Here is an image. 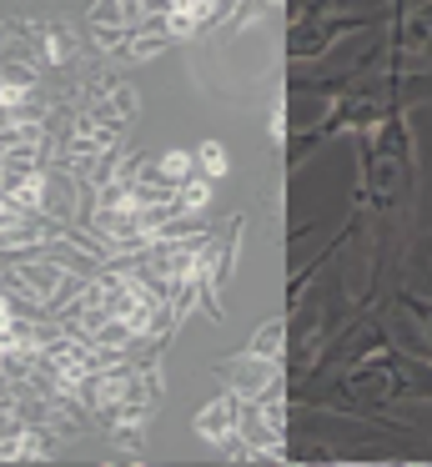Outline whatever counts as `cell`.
Returning a JSON list of instances; mask_svg holds the SVG:
<instances>
[]
</instances>
